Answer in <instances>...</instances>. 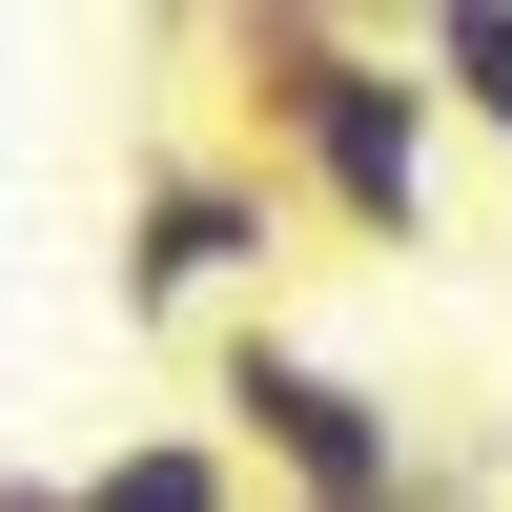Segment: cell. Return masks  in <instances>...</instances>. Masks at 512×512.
<instances>
[{"label": "cell", "instance_id": "8992f818", "mask_svg": "<svg viewBox=\"0 0 512 512\" xmlns=\"http://www.w3.org/2000/svg\"><path fill=\"white\" fill-rule=\"evenodd\" d=\"M226 41H410V0H226Z\"/></svg>", "mask_w": 512, "mask_h": 512}, {"label": "cell", "instance_id": "6da1fadb", "mask_svg": "<svg viewBox=\"0 0 512 512\" xmlns=\"http://www.w3.org/2000/svg\"><path fill=\"white\" fill-rule=\"evenodd\" d=\"M226 144L267 164L287 205H328L349 246H431L451 103H431L410 41H226Z\"/></svg>", "mask_w": 512, "mask_h": 512}, {"label": "cell", "instance_id": "3957f363", "mask_svg": "<svg viewBox=\"0 0 512 512\" xmlns=\"http://www.w3.org/2000/svg\"><path fill=\"white\" fill-rule=\"evenodd\" d=\"M267 246H287V185L246 144H144V185H123V308L144 328H246Z\"/></svg>", "mask_w": 512, "mask_h": 512}, {"label": "cell", "instance_id": "277c9868", "mask_svg": "<svg viewBox=\"0 0 512 512\" xmlns=\"http://www.w3.org/2000/svg\"><path fill=\"white\" fill-rule=\"evenodd\" d=\"M82 512H267V492L226 431H123V451H82Z\"/></svg>", "mask_w": 512, "mask_h": 512}, {"label": "cell", "instance_id": "7a4b0ae2", "mask_svg": "<svg viewBox=\"0 0 512 512\" xmlns=\"http://www.w3.org/2000/svg\"><path fill=\"white\" fill-rule=\"evenodd\" d=\"M205 431L246 451L267 512H410V492H431V431H410L369 369H328L308 328H267V308L205 349Z\"/></svg>", "mask_w": 512, "mask_h": 512}, {"label": "cell", "instance_id": "5b68a950", "mask_svg": "<svg viewBox=\"0 0 512 512\" xmlns=\"http://www.w3.org/2000/svg\"><path fill=\"white\" fill-rule=\"evenodd\" d=\"M410 62L472 144H512V0H410Z\"/></svg>", "mask_w": 512, "mask_h": 512}, {"label": "cell", "instance_id": "52a82bcc", "mask_svg": "<svg viewBox=\"0 0 512 512\" xmlns=\"http://www.w3.org/2000/svg\"><path fill=\"white\" fill-rule=\"evenodd\" d=\"M0 512H82V472H0Z\"/></svg>", "mask_w": 512, "mask_h": 512}, {"label": "cell", "instance_id": "ba28073f", "mask_svg": "<svg viewBox=\"0 0 512 512\" xmlns=\"http://www.w3.org/2000/svg\"><path fill=\"white\" fill-rule=\"evenodd\" d=\"M410 512H451V472H431V492H410Z\"/></svg>", "mask_w": 512, "mask_h": 512}]
</instances>
